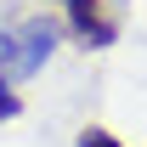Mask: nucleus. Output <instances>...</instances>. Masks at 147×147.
<instances>
[{"instance_id": "3", "label": "nucleus", "mask_w": 147, "mask_h": 147, "mask_svg": "<svg viewBox=\"0 0 147 147\" xmlns=\"http://www.w3.org/2000/svg\"><path fill=\"white\" fill-rule=\"evenodd\" d=\"M74 147H125V142H119L113 130H102V125H85V130H79V142H74Z\"/></svg>"}, {"instance_id": "2", "label": "nucleus", "mask_w": 147, "mask_h": 147, "mask_svg": "<svg viewBox=\"0 0 147 147\" xmlns=\"http://www.w3.org/2000/svg\"><path fill=\"white\" fill-rule=\"evenodd\" d=\"M68 28L85 40V45H113V40H119V23L102 17L96 0H74V6H68Z\"/></svg>"}, {"instance_id": "1", "label": "nucleus", "mask_w": 147, "mask_h": 147, "mask_svg": "<svg viewBox=\"0 0 147 147\" xmlns=\"http://www.w3.org/2000/svg\"><path fill=\"white\" fill-rule=\"evenodd\" d=\"M51 51H57V23H45V17H28V23H17V28H0V79H34L45 62H51Z\"/></svg>"}, {"instance_id": "4", "label": "nucleus", "mask_w": 147, "mask_h": 147, "mask_svg": "<svg viewBox=\"0 0 147 147\" xmlns=\"http://www.w3.org/2000/svg\"><path fill=\"white\" fill-rule=\"evenodd\" d=\"M23 113V96L11 91V79H0V119H17Z\"/></svg>"}, {"instance_id": "5", "label": "nucleus", "mask_w": 147, "mask_h": 147, "mask_svg": "<svg viewBox=\"0 0 147 147\" xmlns=\"http://www.w3.org/2000/svg\"><path fill=\"white\" fill-rule=\"evenodd\" d=\"M62 6H74V0H62Z\"/></svg>"}]
</instances>
